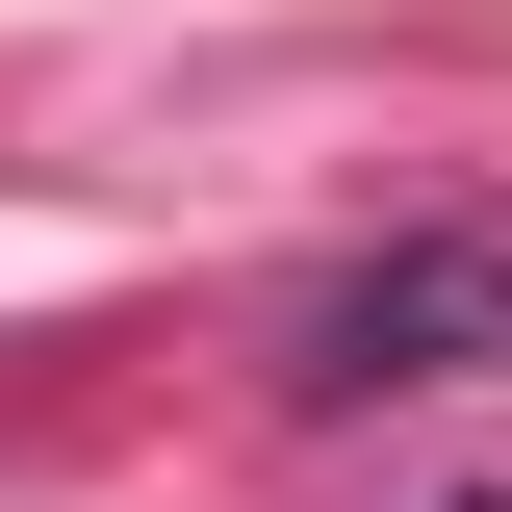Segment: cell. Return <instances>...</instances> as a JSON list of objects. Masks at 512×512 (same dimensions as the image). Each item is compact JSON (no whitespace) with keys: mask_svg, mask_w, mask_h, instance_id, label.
Segmentation results:
<instances>
[{"mask_svg":"<svg viewBox=\"0 0 512 512\" xmlns=\"http://www.w3.org/2000/svg\"><path fill=\"white\" fill-rule=\"evenodd\" d=\"M487 359H512V231H410V256H359V282H308V333H282V384H308V410L487 384Z\"/></svg>","mask_w":512,"mask_h":512,"instance_id":"obj_1","label":"cell"}]
</instances>
